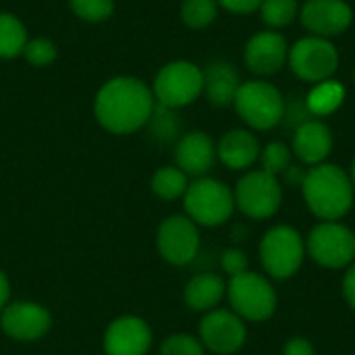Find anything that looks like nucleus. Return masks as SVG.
Returning <instances> with one entry per match:
<instances>
[{
    "instance_id": "nucleus-10",
    "label": "nucleus",
    "mask_w": 355,
    "mask_h": 355,
    "mask_svg": "<svg viewBox=\"0 0 355 355\" xmlns=\"http://www.w3.org/2000/svg\"><path fill=\"white\" fill-rule=\"evenodd\" d=\"M287 64L291 67L295 77L316 85L333 79L339 69V52L331 40L308 35L297 40L289 48Z\"/></svg>"
},
{
    "instance_id": "nucleus-13",
    "label": "nucleus",
    "mask_w": 355,
    "mask_h": 355,
    "mask_svg": "<svg viewBox=\"0 0 355 355\" xmlns=\"http://www.w3.org/2000/svg\"><path fill=\"white\" fill-rule=\"evenodd\" d=\"M300 19L312 35L331 40L349 29L354 8L347 0H306L300 8Z\"/></svg>"
},
{
    "instance_id": "nucleus-19",
    "label": "nucleus",
    "mask_w": 355,
    "mask_h": 355,
    "mask_svg": "<svg viewBox=\"0 0 355 355\" xmlns=\"http://www.w3.org/2000/svg\"><path fill=\"white\" fill-rule=\"evenodd\" d=\"M260 152L258 137L248 129L227 131L216 146V158L231 171H248L260 160Z\"/></svg>"
},
{
    "instance_id": "nucleus-6",
    "label": "nucleus",
    "mask_w": 355,
    "mask_h": 355,
    "mask_svg": "<svg viewBox=\"0 0 355 355\" xmlns=\"http://www.w3.org/2000/svg\"><path fill=\"white\" fill-rule=\"evenodd\" d=\"M227 297L233 312L241 320H250V322H264L272 318L279 304L277 289L272 287L270 279L252 270L233 277L229 281Z\"/></svg>"
},
{
    "instance_id": "nucleus-20",
    "label": "nucleus",
    "mask_w": 355,
    "mask_h": 355,
    "mask_svg": "<svg viewBox=\"0 0 355 355\" xmlns=\"http://www.w3.org/2000/svg\"><path fill=\"white\" fill-rule=\"evenodd\" d=\"M204 73V94L212 106H229L233 104L237 89L241 87L239 71L229 60H212Z\"/></svg>"
},
{
    "instance_id": "nucleus-30",
    "label": "nucleus",
    "mask_w": 355,
    "mask_h": 355,
    "mask_svg": "<svg viewBox=\"0 0 355 355\" xmlns=\"http://www.w3.org/2000/svg\"><path fill=\"white\" fill-rule=\"evenodd\" d=\"M204 352L206 347L202 345V341L187 333L171 335L160 347V355H204Z\"/></svg>"
},
{
    "instance_id": "nucleus-26",
    "label": "nucleus",
    "mask_w": 355,
    "mask_h": 355,
    "mask_svg": "<svg viewBox=\"0 0 355 355\" xmlns=\"http://www.w3.org/2000/svg\"><path fill=\"white\" fill-rule=\"evenodd\" d=\"M218 15L216 0H183L181 4V19L191 29L208 27Z\"/></svg>"
},
{
    "instance_id": "nucleus-32",
    "label": "nucleus",
    "mask_w": 355,
    "mask_h": 355,
    "mask_svg": "<svg viewBox=\"0 0 355 355\" xmlns=\"http://www.w3.org/2000/svg\"><path fill=\"white\" fill-rule=\"evenodd\" d=\"M220 266L233 279V277H239V275H243V272L250 270V258H248V254L243 250L229 248L220 256Z\"/></svg>"
},
{
    "instance_id": "nucleus-25",
    "label": "nucleus",
    "mask_w": 355,
    "mask_h": 355,
    "mask_svg": "<svg viewBox=\"0 0 355 355\" xmlns=\"http://www.w3.org/2000/svg\"><path fill=\"white\" fill-rule=\"evenodd\" d=\"M258 10L270 29L287 27L295 21V17H300L297 0H262Z\"/></svg>"
},
{
    "instance_id": "nucleus-21",
    "label": "nucleus",
    "mask_w": 355,
    "mask_h": 355,
    "mask_svg": "<svg viewBox=\"0 0 355 355\" xmlns=\"http://www.w3.org/2000/svg\"><path fill=\"white\" fill-rule=\"evenodd\" d=\"M227 295V285L218 275H196L183 291L185 304L196 312H212Z\"/></svg>"
},
{
    "instance_id": "nucleus-31",
    "label": "nucleus",
    "mask_w": 355,
    "mask_h": 355,
    "mask_svg": "<svg viewBox=\"0 0 355 355\" xmlns=\"http://www.w3.org/2000/svg\"><path fill=\"white\" fill-rule=\"evenodd\" d=\"M25 58L29 64L33 67H46L52 64L56 58V46L54 42L46 40V37H35V40H27L25 50H23Z\"/></svg>"
},
{
    "instance_id": "nucleus-35",
    "label": "nucleus",
    "mask_w": 355,
    "mask_h": 355,
    "mask_svg": "<svg viewBox=\"0 0 355 355\" xmlns=\"http://www.w3.org/2000/svg\"><path fill=\"white\" fill-rule=\"evenodd\" d=\"M216 2L225 10L235 12V15H250V12L258 10L262 4V0H216Z\"/></svg>"
},
{
    "instance_id": "nucleus-33",
    "label": "nucleus",
    "mask_w": 355,
    "mask_h": 355,
    "mask_svg": "<svg viewBox=\"0 0 355 355\" xmlns=\"http://www.w3.org/2000/svg\"><path fill=\"white\" fill-rule=\"evenodd\" d=\"M310 119H314L312 116V112H310V108H308V102H306V98H293L289 104L285 102V114H283V123L287 125V127H293V131L300 127V125H304L306 121H310Z\"/></svg>"
},
{
    "instance_id": "nucleus-2",
    "label": "nucleus",
    "mask_w": 355,
    "mask_h": 355,
    "mask_svg": "<svg viewBox=\"0 0 355 355\" xmlns=\"http://www.w3.org/2000/svg\"><path fill=\"white\" fill-rule=\"evenodd\" d=\"M300 189L308 210L318 220H343L354 208L355 189L349 173L337 164L310 166Z\"/></svg>"
},
{
    "instance_id": "nucleus-23",
    "label": "nucleus",
    "mask_w": 355,
    "mask_h": 355,
    "mask_svg": "<svg viewBox=\"0 0 355 355\" xmlns=\"http://www.w3.org/2000/svg\"><path fill=\"white\" fill-rule=\"evenodd\" d=\"M27 44L25 25L10 12H0V58H15L23 54Z\"/></svg>"
},
{
    "instance_id": "nucleus-7",
    "label": "nucleus",
    "mask_w": 355,
    "mask_h": 355,
    "mask_svg": "<svg viewBox=\"0 0 355 355\" xmlns=\"http://www.w3.org/2000/svg\"><path fill=\"white\" fill-rule=\"evenodd\" d=\"M306 254L322 268H347L355 262V233L341 220H320L306 239Z\"/></svg>"
},
{
    "instance_id": "nucleus-14",
    "label": "nucleus",
    "mask_w": 355,
    "mask_h": 355,
    "mask_svg": "<svg viewBox=\"0 0 355 355\" xmlns=\"http://www.w3.org/2000/svg\"><path fill=\"white\" fill-rule=\"evenodd\" d=\"M287 58H289V44L275 29L252 35L243 48V62L258 77H268L279 73L287 64Z\"/></svg>"
},
{
    "instance_id": "nucleus-16",
    "label": "nucleus",
    "mask_w": 355,
    "mask_h": 355,
    "mask_svg": "<svg viewBox=\"0 0 355 355\" xmlns=\"http://www.w3.org/2000/svg\"><path fill=\"white\" fill-rule=\"evenodd\" d=\"M152 345L150 327L137 316H123L110 322L104 335L106 355H146Z\"/></svg>"
},
{
    "instance_id": "nucleus-34",
    "label": "nucleus",
    "mask_w": 355,
    "mask_h": 355,
    "mask_svg": "<svg viewBox=\"0 0 355 355\" xmlns=\"http://www.w3.org/2000/svg\"><path fill=\"white\" fill-rule=\"evenodd\" d=\"M283 355H316V349L310 339L306 337H291L283 345Z\"/></svg>"
},
{
    "instance_id": "nucleus-4",
    "label": "nucleus",
    "mask_w": 355,
    "mask_h": 355,
    "mask_svg": "<svg viewBox=\"0 0 355 355\" xmlns=\"http://www.w3.org/2000/svg\"><path fill=\"white\" fill-rule=\"evenodd\" d=\"M233 106L239 119L254 131H270L283 123L285 98L268 81H243L237 89Z\"/></svg>"
},
{
    "instance_id": "nucleus-39",
    "label": "nucleus",
    "mask_w": 355,
    "mask_h": 355,
    "mask_svg": "<svg viewBox=\"0 0 355 355\" xmlns=\"http://www.w3.org/2000/svg\"><path fill=\"white\" fill-rule=\"evenodd\" d=\"M349 179H352V185H354L355 189V158L354 162H352V168H349Z\"/></svg>"
},
{
    "instance_id": "nucleus-1",
    "label": "nucleus",
    "mask_w": 355,
    "mask_h": 355,
    "mask_svg": "<svg viewBox=\"0 0 355 355\" xmlns=\"http://www.w3.org/2000/svg\"><path fill=\"white\" fill-rule=\"evenodd\" d=\"M154 106V94L141 79L112 77L98 89L94 114L106 131L127 135L148 125Z\"/></svg>"
},
{
    "instance_id": "nucleus-5",
    "label": "nucleus",
    "mask_w": 355,
    "mask_h": 355,
    "mask_svg": "<svg viewBox=\"0 0 355 355\" xmlns=\"http://www.w3.org/2000/svg\"><path fill=\"white\" fill-rule=\"evenodd\" d=\"M187 216L202 227H220L235 210V196L229 185L212 177H198L183 196Z\"/></svg>"
},
{
    "instance_id": "nucleus-38",
    "label": "nucleus",
    "mask_w": 355,
    "mask_h": 355,
    "mask_svg": "<svg viewBox=\"0 0 355 355\" xmlns=\"http://www.w3.org/2000/svg\"><path fill=\"white\" fill-rule=\"evenodd\" d=\"M8 295H10V287H8V279L6 275L0 270V310L6 308V302H8Z\"/></svg>"
},
{
    "instance_id": "nucleus-24",
    "label": "nucleus",
    "mask_w": 355,
    "mask_h": 355,
    "mask_svg": "<svg viewBox=\"0 0 355 355\" xmlns=\"http://www.w3.org/2000/svg\"><path fill=\"white\" fill-rule=\"evenodd\" d=\"M187 175L179 166H162L152 177V191L166 202L183 198L187 191Z\"/></svg>"
},
{
    "instance_id": "nucleus-12",
    "label": "nucleus",
    "mask_w": 355,
    "mask_h": 355,
    "mask_svg": "<svg viewBox=\"0 0 355 355\" xmlns=\"http://www.w3.org/2000/svg\"><path fill=\"white\" fill-rule=\"evenodd\" d=\"M156 243L160 256L166 262L175 266H185L198 256L200 250L198 225L189 216H168L158 229Z\"/></svg>"
},
{
    "instance_id": "nucleus-28",
    "label": "nucleus",
    "mask_w": 355,
    "mask_h": 355,
    "mask_svg": "<svg viewBox=\"0 0 355 355\" xmlns=\"http://www.w3.org/2000/svg\"><path fill=\"white\" fill-rule=\"evenodd\" d=\"M291 148L283 141H270L266 148H262L260 152V164H262V171L279 177L283 175L289 166H291Z\"/></svg>"
},
{
    "instance_id": "nucleus-9",
    "label": "nucleus",
    "mask_w": 355,
    "mask_h": 355,
    "mask_svg": "<svg viewBox=\"0 0 355 355\" xmlns=\"http://www.w3.org/2000/svg\"><path fill=\"white\" fill-rule=\"evenodd\" d=\"M235 208L248 218L266 220L272 218L283 204V187L279 177L266 171H248L233 189Z\"/></svg>"
},
{
    "instance_id": "nucleus-37",
    "label": "nucleus",
    "mask_w": 355,
    "mask_h": 355,
    "mask_svg": "<svg viewBox=\"0 0 355 355\" xmlns=\"http://www.w3.org/2000/svg\"><path fill=\"white\" fill-rule=\"evenodd\" d=\"M306 173H308V168H304V164H293V162H291V166L283 173V179H285L289 185L302 187V183H304V179H306Z\"/></svg>"
},
{
    "instance_id": "nucleus-8",
    "label": "nucleus",
    "mask_w": 355,
    "mask_h": 355,
    "mask_svg": "<svg viewBox=\"0 0 355 355\" xmlns=\"http://www.w3.org/2000/svg\"><path fill=\"white\" fill-rule=\"evenodd\" d=\"M154 100L168 108H183L204 94V73L189 60H173L164 64L152 85Z\"/></svg>"
},
{
    "instance_id": "nucleus-27",
    "label": "nucleus",
    "mask_w": 355,
    "mask_h": 355,
    "mask_svg": "<svg viewBox=\"0 0 355 355\" xmlns=\"http://www.w3.org/2000/svg\"><path fill=\"white\" fill-rule=\"evenodd\" d=\"M148 125H150L152 135L158 141H171V139L177 137L181 121H179V116L175 112V108H168V106H162V104L156 102Z\"/></svg>"
},
{
    "instance_id": "nucleus-3",
    "label": "nucleus",
    "mask_w": 355,
    "mask_h": 355,
    "mask_svg": "<svg viewBox=\"0 0 355 355\" xmlns=\"http://www.w3.org/2000/svg\"><path fill=\"white\" fill-rule=\"evenodd\" d=\"M306 256V237L289 225H275L260 239V262L270 279L295 277Z\"/></svg>"
},
{
    "instance_id": "nucleus-15",
    "label": "nucleus",
    "mask_w": 355,
    "mask_h": 355,
    "mask_svg": "<svg viewBox=\"0 0 355 355\" xmlns=\"http://www.w3.org/2000/svg\"><path fill=\"white\" fill-rule=\"evenodd\" d=\"M2 331L17 341H35L44 337L52 324L50 312L40 304L15 302L2 310Z\"/></svg>"
},
{
    "instance_id": "nucleus-18",
    "label": "nucleus",
    "mask_w": 355,
    "mask_h": 355,
    "mask_svg": "<svg viewBox=\"0 0 355 355\" xmlns=\"http://www.w3.org/2000/svg\"><path fill=\"white\" fill-rule=\"evenodd\" d=\"M216 160V146L204 131H191L183 135L175 148L177 166L191 177H204Z\"/></svg>"
},
{
    "instance_id": "nucleus-22",
    "label": "nucleus",
    "mask_w": 355,
    "mask_h": 355,
    "mask_svg": "<svg viewBox=\"0 0 355 355\" xmlns=\"http://www.w3.org/2000/svg\"><path fill=\"white\" fill-rule=\"evenodd\" d=\"M343 98H345V87L339 81L329 79V81L316 83L314 89L306 96V102H308L312 116L316 119V116H327L335 112L343 104Z\"/></svg>"
},
{
    "instance_id": "nucleus-29",
    "label": "nucleus",
    "mask_w": 355,
    "mask_h": 355,
    "mask_svg": "<svg viewBox=\"0 0 355 355\" xmlns=\"http://www.w3.org/2000/svg\"><path fill=\"white\" fill-rule=\"evenodd\" d=\"M73 12L89 23L106 21L114 10V0H69Z\"/></svg>"
},
{
    "instance_id": "nucleus-40",
    "label": "nucleus",
    "mask_w": 355,
    "mask_h": 355,
    "mask_svg": "<svg viewBox=\"0 0 355 355\" xmlns=\"http://www.w3.org/2000/svg\"><path fill=\"white\" fill-rule=\"evenodd\" d=\"M354 79H355V73H354Z\"/></svg>"
},
{
    "instance_id": "nucleus-17",
    "label": "nucleus",
    "mask_w": 355,
    "mask_h": 355,
    "mask_svg": "<svg viewBox=\"0 0 355 355\" xmlns=\"http://www.w3.org/2000/svg\"><path fill=\"white\" fill-rule=\"evenodd\" d=\"M291 152L304 166L327 162L333 152V133L320 119H310L293 131Z\"/></svg>"
},
{
    "instance_id": "nucleus-36",
    "label": "nucleus",
    "mask_w": 355,
    "mask_h": 355,
    "mask_svg": "<svg viewBox=\"0 0 355 355\" xmlns=\"http://www.w3.org/2000/svg\"><path fill=\"white\" fill-rule=\"evenodd\" d=\"M343 297L347 302V306L355 310V262L345 268V277H343V285H341Z\"/></svg>"
},
{
    "instance_id": "nucleus-11",
    "label": "nucleus",
    "mask_w": 355,
    "mask_h": 355,
    "mask_svg": "<svg viewBox=\"0 0 355 355\" xmlns=\"http://www.w3.org/2000/svg\"><path fill=\"white\" fill-rule=\"evenodd\" d=\"M200 341L212 354L233 355L245 345L248 329L233 310H212L200 322Z\"/></svg>"
}]
</instances>
